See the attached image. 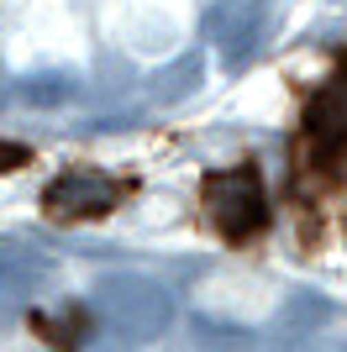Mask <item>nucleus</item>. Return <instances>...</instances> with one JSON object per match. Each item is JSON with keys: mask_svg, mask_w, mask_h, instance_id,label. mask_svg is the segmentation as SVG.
<instances>
[{"mask_svg": "<svg viewBox=\"0 0 347 352\" xmlns=\"http://www.w3.org/2000/svg\"><path fill=\"white\" fill-rule=\"evenodd\" d=\"M95 310L111 331L127 342H153L174 326V300L163 284L143 279V274H105L95 284Z\"/></svg>", "mask_w": 347, "mask_h": 352, "instance_id": "1", "label": "nucleus"}, {"mask_svg": "<svg viewBox=\"0 0 347 352\" xmlns=\"http://www.w3.org/2000/svg\"><path fill=\"white\" fill-rule=\"evenodd\" d=\"M205 210H211V221H216L221 236H231V242L253 236L263 226V216H269L258 168L242 163V168H221V174H211V179H205Z\"/></svg>", "mask_w": 347, "mask_h": 352, "instance_id": "2", "label": "nucleus"}, {"mask_svg": "<svg viewBox=\"0 0 347 352\" xmlns=\"http://www.w3.org/2000/svg\"><path fill=\"white\" fill-rule=\"evenodd\" d=\"M116 200H121V190L101 168H63L43 190V210L58 221H95L105 210H116Z\"/></svg>", "mask_w": 347, "mask_h": 352, "instance_id": "3", "label": "nucleus"}, {"mask_svg": "<svg viewBox=\"0 0 347 352\" xmlns=\"http://www.w3.org/2000/svg\"><path fill=\"white\" fill-rule=\"evenodd\" d=\"M305 132H311L321 158H342L347 153V79H332L326 89L311 95V105H305Z\"/></svg>", "mask_w": 347, "mask_h": 352, "instance_id": "4", "label": "nucleus"}, {"mask_svg": "<svg viewBox=\"0 0 347 352\" xmlns=\"http://www.w3.org/2000/svg\"><path fill=\"white\" fill-rule=\"evenodd\" d=\"M253 331L247 326L216 321V316H195V352H247Z\"/></svg>", "mask_w": 347, "mask_h": 352, "instance_id": "5", "label": "nucleus"}, {"mask_svg": "<svg viewBox=\"0 0 347 352\" xmlns=\"http://www.w3.org/2000/svg\"><path fill=\"white\" fill-rule=\"evenodd\" d=\"M326 316H332V305H321L316 294H295L289 310L279 316V331H289L295 342H305V337H316L321 326H326Z\"/></svg>", "mask_w": 347, "mask_h": 352, "instance_id": "6", "label": "nucleus"}, {"mask_svg": "<svg viewBox=\"0 0 347 352\" xmlns=\"http://www.w3.org/2000/svg\"><path fill=\"white\" fill-rule=\"evenodd\" d=\"M185 79H200V58H185L179 69H174V74H163V85H169V89H163V100H179V95L189 89Z\"/></svg>", "mask_w": 347, "mask_h": 352, "instance_id": "7", "label": "nucleus"}, {"mask_svg": "<svg viewBox=\"0 0 347 352\" xmlns=\"http://www.w3.org/2000/svg\"><path fill=\"white\" fill-rule=\"evenodd\" d=\"M27 100H37V105H53V100H63L69 95V85L63 79H27V89H21Z\"/></svg>", "mask_w": 347, "mask_h": 352, "instance_id": "8", "label": "nucleus"}, {"mask_svg": "<svg viewBox=\"0 0 347 352\" xmlns=\"http://www.w3.org/2000/svg\"><path fill=\"white\" fill-rule=\"evenodd\" d=\"M32 153L21 142H0V174H11V168H21V163H27Z\"/></svg>", "mask_w": 347, "mask_h": 352, "instance_id": "9", "label": "nucleus"}, {"mask_svg": "<svg viewBox=\"0 0 347 352\" xmlns=\"http://www.w3.org/2000/svg\"><path fill=\"white\" fill-rule=\"evenodd\" d=\"M300 352H347V342L342 337H321V331H316V337H305Z\"/></svg>", "mask_w": 347, "mask_h": 352, "instance_id": "10", "label": "nucleus"}, {"mask_svg": "<svg viewBox=\"0 0 347 352\" xmlns=\"http://www.w3.org/2000/svg\"><path fill=\"white\" fill-rule=\"evenodd\" d=\"M337 79H347V53H342V74H337Z\"/></svg>", "mask_w": 347, "mask_h": 352, "instance_id": "11", "label": "nucleus"}]
</instances>
